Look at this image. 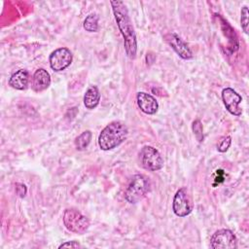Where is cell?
Masks as SVG:
<instances>
[{"label":"cell","instance_id":"obj_2","mask_svg":"<svg viewBox=\"0 0 249 249\" xmlns=\"http://www.w3.org/2000/svg\"><path fill=\"white\" fill-rule=\"evenodd\" d=\"M126 125L119 121L111 122L100 132L98 136V145L101 150L109 151L122 144L127 136Z\"/></svg>","mask_w":249,"mask_h":249},{"label":"cell","instance_id":"obj_5","mask_svg":"<svg viewBox=\"0 0 249 249\" xmlns=\"http://www.w3.org/2000/svg\"><path fill=\"white\" fill-rule=\"evenodd\" d=\"M139 159L142 166L150 171L160 170L163 166V160L160 152L152 146H144L139 153Z\"/></svg>","mask_w":249,"mask_h":249},{"label":"cell","instance_id":"obj_3","mask_svg":"<svg viewBox=\"0 0 249 249\" xmlns=\"http://www.w3.org/2000/svg\"><path fill=\"white\" fill-rule=\"evenodd\" d=\"M150 190V181L143 174H135L131 177L125 192L124 198L129 203H137L140 201Z\"/></svg>","mask_w":249,"mask_h":249},{"label":"cell","instance_id":"obj_19","mask_svg":"<svg viewBox=\"0 0 249 249\" xmlns=\"http://www.w3.org/2000/svg\"><path fill=\"white\" fill-rule=\"evenodd\" d=\"M241 27L245 33H248V8L244 6L241 9V17H240Z\"/></svg>","mask_w":249,"mask_h":249},{"label":"cell","instance_id":"obj_17","mask_svg":"<svg viewBox=\"0 0 249 249\" xmlns=\"http://www.w3.org/2000/svg\"><path fill=\"white\" fill-rule=\"evenodd\" d=\"M193 131L195 136L196 137V139L201 142L203 141V127L201 124V122L199 120H196L193 123Z\"/></svg>","mask_w":249,"mask_h":249},{"label":"cell","instance_id":"obj_10","mask_svg":"<svg viewBox=\"0 0 249 249\" xmlns=\"http://www.w3.org/2000/svg\"><path fill=\"white\" fill-rule=\"evenodd\" d=\"M166 42L176 52V53L183 59L193 58V53L188 45L175 33H169L165 35Z\"/></svg>","mask_w":249,"mask_h":249},{"label":"cell","instance_id":"obj_4","mask_svg":"<svg viewBox=\"0 0 249 249\" xmlns=\"http://www.w3.org/2000/svg\"><path fill=\"white\" fill-rule=\"evenodd\" d=\"M63 224L68 231L78 234L84 233L89 227L88 218L76 209H66L64 211Z\"/></svg>","mask_w":249,"mask_h":249},{"label":"cell","instance_id":"obj_14","mask_svg":"<svg viewBox=\"0 0 249 249\" xmlns=\"http://www.w3.org/2000/svg\"><path fill=\"white\" fill-rule=\"evenodd\" d=\"M100 101V92L95 86H90L84 95V104L88 109L95 108Z\"/></svg>","mask_w":249,"mask_h":249},{"label":"cell","instance_id":"obj_8","mask_svg":"<svg viewBox=\"0 0 249 249\" xmlns=\"http://www.w3.org/2000/svg\"><path fill=\"white\" fill-rule=\"evenodd\" d=\"M72 53L67 48H58L50 54V66L53 71L59 72L66 69L72 62Z\"/></svg>","mask_w":249,"mask_h":249},{"label":"cell","instance_id":"obj_12","mask_svg":"<svg viewBox=\"0 0 249 249\" xmlns=\"http://www.w3.org/2000/svg\"><path fill=\"white\" fill-rule=\"evenodd\" d=\"M51 85V76L49 72L43 68L37 69L32 77L31 87L36 92H40L48 89Z\"/></svg>","mask_w":249,"mask_h":249},{"label":"cell","instance_id":"obj_7","mask_svg":"<svg viewBox=\"0 0 249 249\" xmlns=\"http://www.w3.org/2000/svg\"><path fill=\"white\" fill-rule=\"evenodd\" d=\"M210 247L214 249H232L237 247V240L231 230L221 229L211 236Z\"/></svg>","mask_w":249,"mask_h":249},{"label":"cell","instance_id":"obj_1","mask_svg":"<svg viewBox=\"0 0 249 249\" xmlns=\"http://www.w3.org/2000/svg\"><path fill=\"white\" fill-rule=\"evenodd\" d=\"M110 3L118 27L124 37V47L125 53L130 59H134L137 53L136 34L126 6L122 1H111Z\"/></svg>","mask_w":249,"mask_h":249},{"label":"cell","instance_id":"obj_11","mask_svg":"<svg viewBox=\"0 0 249 249\" xmlns=\"http://www.w3.org/2000/svg\"><path fill=\"white\" fill-rule=\"evenodd\" d=\"M136 100L140 110L147 115H153L159 109V104L156 98L149 93L138 92L136 95Z\"/></svg>","mask_w":249,"mask_h":249},{"label":"cell","instance_id":"obj_15","mask_svg":"<svg viewBox=\"0 0 249 249\" xmlns=\"http://www.w3.org/2000/svg\"><path fill=\"white\" fill-rule=\"evenodd\" d=\"M91 140V132L89 130H86L82 132L79 136L76 137L75 139V147L79 151H84L87 149L89 144L90 143Z\"/></svg>","mask_w":249,"mask_h":249},{"label":"cell","instance_id":"obj_20","mask_svg":"<svg viewBox=\"0 0 249 249\" xmlns=\"http://www.w3.org/2000/svg\"><path fill=\"white\" fill-rule=\"evenodd\" d=\"M81 245L77 242V241H67V242H64L62 244L59 245V248H63V247H72V248H77V247H80Z\"/></svg>","mask_w":249,"mask_h":249},{"label":"cell","instance_id":"obj_6","mask_svg":"<svg viewBox=\"0 0 249 249\" xmlns=\"http://www.w3.org/2000/svg\"><path fill=\"white\" fill-rule=\"evenodd\" d=\"M193 202L192 198L188 193L187 188L183 187L179 189L173 198L172 209L176 216L185 217L188 216L193 210Z\"/></svg>","mask_w":249,"mask_h":249},{"label":"cell","instance_id":"obj_18","mask_svg":"<svg viewBox=\"0 0 249 249\" xmlns=\"http://www.w3.org/2000/svg\"><path fill=\"white\" fill-rule=\"evenodd\" d=\"M231 143V136L227 135V136L222 137V138L219 140V143H218V145H217L218 151L221 152V153L226 152V151L230 148Z\"/></svg>","mask_w":249,"mask_h":249},{"label":"cell","instance_id":"obj_9","mask_svg":"<svg viewBox=\"0 0 249 249\" xmlns=\"http://www.w3.org/2000/svg\"><path fill=\"white\" fill-rule=\"evenodd\" d=\"M222 99L226 109L233 116H240L242 110L239 107L241 103V96L231 88H226L222 90Z\"/></svg>","mask_w":249,"mask_h":249},{"label":"cell","instance_id":"obj_13","mask_svg":"<svg viewBox=\"0 0 249 249\" xmlns=\"http://www.w3.org/2000/svg\"><path fill=\"white\" fill-rule=\"evenodd\" d=\"M29 74L26 69H19L15 72L9 79V85L18 90H23L27 88Z\"/></svg>","mask_w":249,"mask_h":249},{"label":"cell","instance_id":"obj_16","mask_svg":"<svg viewBox=\"0 0 249 249\" xmlns=\"http://www.w3.org/2000/svg\"><path fill=\"white\" fill-rule=\"evenodd\" d=\"M84 28L89 32H96L98 30V17L95 14L89 15L84 20Z\"/></svg>","mask_w":249,"mask_h":249}]
</instances>
